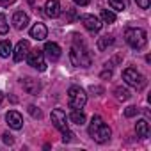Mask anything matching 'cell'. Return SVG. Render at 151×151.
Masks as SVG:
<instances>
[{
    "instance_id": "52a82bcc",
    "label": "cell",
    "mask_w": 151,
    "mask_h": 151,
    "mask_svg": "<svg viewBox=\"0 0 151 151\" xmlns=\"http://www.w3.org/2000/svg\"><path fill=\"white\" fill-rule=\"evenodd\" d=\"M27 62L29 66H32L37 71H45L46 69V62H45V52L43 50H29L27 53Z\"/></svg>"
},
{
    "instance_id": "5b68a950",
    "label": "cell",
    "mask_w": 151,
    "mask_h": 151,
    "mask_svg": "<svg viewBox=\"0 0 151 151\" xmlns=\"http://www.w3.org/2000/svg\"><path fill=\"white\" fill-rule=\"evenodd\" d=\"M124 39L133 50H142L147 43V34L144 29H126Z\"/></svg>"
},
{
    "instance_id": "4dcf8cb0",
    "label": "cell",
    "mask_w": 151,
    "mask_h": 151,
    "mask_svg": "<svg viewBox=\"0 0 151 151\" xmlns=\"http://www.w3.org/2000/svg\"><path fill=\"white\" fill-rule=\"evenodd\" d=\"M75 4H78V6H87L89 0H75Z\"/></svg>"
},
{
    "instance_id": "277c9868",
    "label": "cell",
    "mask_w": 151,
    "mask_h": 151,
    "mask_svg": "<svg viewBox=\"0 0 151 151\" xmlns=\"http://www.w3.org/2000/svg\"><path fill=\"white\" fill-rule=\"evenodd\" d=\"M87 103V94L84 93V89H80L78 86H71L68 89V105L73 110H82Z\"/></svg>"
},
{
    "instance_id": "d4e9b609",
    "label": "cell",
    "mask_w": 151,
    "mask_h": 151,
    "mask_svg": "<svg viewBox=\"0 0 151 151\" xmlns=\"http://www.w3.org/2000/svg\"><path fill=\"white\" fill-rule=\"evenodd\" d=\"M140 112V109H137V107H128L126 110H124V116L126 117H133V116H137Z\"/></svg>"
},
{
    "instance_id": "8fae6325",
    "label": "cell",
    "mask_w": 151,
    "mask_h": 151,
    "mask_svg": "<svg viewBox=\"0 0 151 151\" xmlns=\"http://www.w3.org/2000/svg\"><path fill=\"white\" fill-rule=\"evenodd\" d=\"M43 52H45V55H46L52 62H55V60L60 59V46H59L57 43H53V41H48V43L45 45Z\"/></svg>"
},
{
    "instance_id": "2e32d148",
    "label": "cell",
    "mask_w": 151,
    "mask_h": 151,
    "mask_svg": "<svg viewBox=\"0 0 151 151\" xmlns=\"http://www.w3.org/2000/svg\"><path fill=\"white\" fill-rule=\"evenodd\" d=\"M135 132H137V137L147 139L149 137V123L146 119H139L137 124H135Z\"/></svg>"
},
{
    "instance_id": "4fadbf2b",
    "label": "cell",
    "mask_w": 151,
    "mask_h": 151,
    "mask_svg": "<svg viewBox=\"0 0 151 151\" xmlns=\"http://www.w3.org/2000/svg\"><path fill=\"white\" fill-rule=\"evenodd\" d=\"M6 121H7V124H9L13 130H20V128L23 126V117H22V114L16 112V110H9V112L6 114Z\"/></svg>"
},
{
    "instance_id": "6da1fadb",
    "label": "cell",
    "mask_w": 151,
    "mask_h": 151,
    "mask_svg": "<svg viewBox=\"0 0 151 151\" xmlns=\"http://www.w3.org/2000/svg\"><path fill=\"white\" fill-rule=\"evenodd\" d=\"M73 45H71V52H69V59H71V64L77 66V68H89L91 62H93V57L86 46V43L80 39L82 36L75 34L73 36Z\"/></svg>"
},
{
    "instance_id": "7a4b0ae2",
    "label": "cell",
    "mask_w": 151,
    "mask_h": 151,
    "mask_svg": "<svg viewBox=\"0 0 151 151\" xmlns=\"http://www.w3.org/2000/svg\"><path fill=\"white\" fill-rule=\"evenodd\" d=\"M89 135L98 144H105V142H109V139L112 135V130H110V126L100 116H94L93 121H91V124H89Z\"/></svg>"
},
{
    "instance_id": "ac0fdd59",
    "label": "cell",
    "mask_w": 151,
    "mask_h": 151,
    "mask_svg": "<svg viewBox=\"0 0 151 151\" xmlns=\"http://www.w3.org/2000/svg\"><path fill=\"white\" fill-rule=\"evenodd\" d=\"M112 45H114V37H112V36H103V37L98 39V45H96V46H98L100 52H105V50H107L109 46H112Z\"/></svg>"
},
{
    "instance_id": "7c38bea8",
    "label": "cell",
    "mask_w": 151,
    "mask_h": 151,
    "mask_svg": "<svg viewBox=\"0 0 151 151\" xmlns=\"http://www.w3.org/2000/svg\"><path fill=\"white\" fill-rule=\"evenodd\" d=\"M29 50H30V43H29L27 39H22V41L16 45V50H14V53H13V59H14L16 62L23 60V59L27 57Z\"/></svg>"
},
{
    "instance_id": "e0dca14e",
    "label": "cell",
    "mask_w": 151,
    "mask_h": 151,
    "mask_svg": "<svg viewBox=\"0 0 151 151\" xmlns=\"http://www.w3.org/2000/svg\"><path fill=\"white\" fill-rule=\"evenodd\" d=\"M69 121L75 123V124H78V126H82V124L86 123V114H84L82 110H73L71 116H69Z\"/></svg>"
},
{
    "instance_id": "30bf717a",
    "label": "cell",
    "mask_w": 151,
    "mask_h": 151,
    "mask_svg": "<svg viewBox=\"0 0 151 151\" xmlns=\"http://www.w3.org/2000/svg\"><path fill=\"white\" fill-rule=\"evenodd\" d=\"M46 36H48V29H46L45 23L37 22V23L32 25V29H30V37H32V39H36V41H45Z\"/></svg>"
},
{
    "instance_id": "3957f363",
    "label": "cell",
    "mask_w": 151,
    "mask_h": 151,
    "mask_svg": "<svg viewBox=\"0 0 151 151\" xmlns=\"http://www.w3.org/2000/svg\"><path fill=\"white\" fill-rule=\"evenodd\" d=\"M52 123H53V126L62 133V140H64V142H71V140H73L75 133L69 130L68 117H66V112H64L62 109H55V110H52Z\"/></svg>"
},
{
    "instance_id": "f1b7e54d",
    "label": "cell",
    "mask_w": 151,
    "mask_h": 151,
    "mask_svg": "<svg viewBox=\"0 0 151 151\" xmlns=\"http://www.w3.org/2000/svg\"><path fill=\"white\" fill-rule=\"evenodd\" d=\"M91 93H96V94H101V93H103V89H101V87H98V86H91Z\"/></svg>"
},
{
    "instance_id": "7402d4cb",
    "label": "cell",
    "mask_w": 151,
    "mask_h": 151,
    "mask_svg": "<svg viewBox=\"0 0 151 151\" xmlns=\"http://www.w3.org/2000/svg\"><path fill=\"white\" fill-rule=\"evenodd\" d=\"M109 4H110L112 9H116V11H119V13H123V11L126 9L124 0H109Z\"/></svg>"
},
{
    "instance_id": "f546056e",
    "label": "cell",
    "mask_w": 151,
    "mask_h": 151,
    "mask_svg": "<svg viewBox=\"0 0 151 151\" xmlns=\"http://www.w3.org/2000/svg\"><path fill=\"white\" fill-rule=\"evenodd\" d=\"M73 18H75V9H69V11H68V20L71 22Z\"/></svg>"
},
{
    "instance_id": "d6a6232c",
    "label": "cell",
    "mask_w": 151,
    "mask_h": 151,
    "mask_svg": "<svg viewBox=\"0 0 151 151\" xmlns=\"http://www.w3.org/2000/svg\"><path fill=\"white\" fill-rule=\"evenodd\" d=\"M2 101H4V96H2V93H0V105H2Z\"/></svg>"
},
{
    "instance_id": "836d02e7",
    "label": "cell",
    "mask_w": 151,
    "mask_h": 151,
    "mask_svg": "<svg viewBox=\"0 0 151 151\" xmlns=\"http://www.w3.org/2000/svg\"><path fill=\"white\" fill-rule=\"evenodd\" d=\"M29 2H30V4H34V0H29Z\"/></svg>"
},
{
    "instance_id": "5bb4252c",
    "label": "cell",
    "mask_w": 151,
    "mask_h": 151,
    "mask_svg": "<svg viewBox=\"0 0 151 151\" xmlns=\"http://www.w3.org/2000/svg\"><path fill=\"white\" fill-rule=\"evenodd\" d=\"M13 25H14V29H18V30L27 29V25H29V14L23 13V11H16L14 16H13Z\"/></svg>"
},
{
    "instance_id": "ba28073f",
    "label": "cell",
    "mask_w": 151,
    "mask_h": 151,
    "mask_svg": "<svg viewBox=\"0 0 151 151\" xmlns=\"http://www.w3.org/2000/svg\"><path fill=\"white\" fill-rule=\"evenodd\" d=\"M80 22L84 23V27L91 32H100L101 30V22L100 18H96L94 14H82L80 16Z\"/></svg>"
},
{
    "instance_id": "83f0119b",
    "label": "cell",
    "mask_w": 151,
    "mask_h": 151,
    "mask_svg": "<svg viewBox=\"0 0 151 151\" xmlns=\"http://www.w3.org/2000/svg\"><path fill=\"white\" fill-rule=\"evenodd\" d=\"M135 4H137L140 9H147V7H149V0H135Z\"/></svg>"
},
{
    "instance_id": "9a60e30c",
    "label": "cell",
    "mask_w": 151,
    "mask_h": 151,
    "mask_svg": "<svg viewBox=\"0 0 151 151\" xmlns=\"http://www.w3.org/2000/svg\"><path fill=\"white\" fill-rule=\"evenodd\" d=\"M45 14L50 16V18H57L60 14V4H59V0H46Z\"/></svg>"
},
{
    "instance_id": "9c48e42d",
    "label": "cell",
    "mask_w": 151,
    "mask_h": 151,
    "mask_svg": "<svg viewBox=\"0 0 151 151\" xmlns=\"http://www.w3.org/2000/svg\"><path fill=\"white\" fill-rule=\"evenodd\" d=\"M22 86H23V91H25L27 94H32V96H37V93L41 91L39 80H36V78H32V77L23 78V80H22Z\"/></svg>"
},
{
    "instance_id": "cb8c5ba5",
    "label": "cell",
    "mask_w": 151,
    "mask_h": 151,
    "mask_svg": "<svg viewBox=\"0 0 151 151\" xmlns=\"http://www.w3.org/2000/svg\"><path fill=\"white\" fill-rule=\"evenodd\" d=\"M27 110H29V114H30L34 119H41V117H43V112H41L36 105H29V109H27Z\"/></svg>"
},
{
    "instance_id": "d6986e66",
    "label": "cell",
    "mask_w": 151,
    "mask_h": 151,
    "mask_svg": "<svg viewBox=\"0 0 151 151\" xmlns=\"http://www.w3.org/2000/svg\"><path fill=\"white\" fill-rule=\"evenodd\" d=\"M114 94H116V100H119V101H126V100H130V91L126 89V87H116L114 89Z\"/></svg>"
},
{
    "instance_id": "603a6c76",
    "label": "cell",
    "mask_w": 151,
    "mask_h": 151,
    "mask_svg": "<svg viewBox=\"0 0 151 151\" xmlns=\"http://www.w3.org/2000/svg\"><path fill=\"white\" fill-rule=\"evenodd\" d=\"M7 30H9V23H7V18H6V14H0V34H7Z\"/></svg>"
},
{
    "instance_id": "1f68e13d",
    "label": "cell",
    "mask_w": 151,
    "mask_h": 151,
    "mask_svg": "<svg viewBox=\"0 0 151 151\" xmlns=\"http://www.w3.org/2000/svg\"><path fill=\"white\" fill-rule=\"evenodd\" d=\"M13 2H14V0H2V4H4V6H7V4H13Z\"/></svg>"
},
{
    "instance_id": "8992f818",
    "label": "cell",
    "mask_w": 151,
    "mask_h": 151,
    "mask_svg": "<svg viewBox=\"0 0 151 151\" xmlns=\"http://www.w3.org/2000/svg\"><path fill=\"white\" fill-rule=\"evenodd\" d=\"M123 80H124L128 86L135 87V89H142V87L146 86L144 75H140L135 68H126V69L123 71Z\"/></svg>"
},
{
    "instance_id": "484cf974",
    "label": "cell",
    "mask_w": 151,
    "mask_h": 151,
    "mask_svg": "<svg viewBox=\"0 0 151 151\" xmlns=\"http://www.w3.org/2000/svg\"><path fill=\"white\" fill-rule=\"evenodd\" d=\"M112 77V66L107 62L105 64V69H103V73H101V78H110Z\"/></svg>"
},
{
    "instance_id": "ffe728a7",
    "label": "cell",
    "mask_w": 151,
    "mask_h": 151,
    "mask_svg": "<svg viewBox=\"0 0 151 151\" xmlns=\"http://www.w3.org/2000/svg\"><path fill=\"white\" fill-rule=\"evenodd\" d=\"M13 53V45H11V41H0V57H9Z\"/></svg>"
},
{
    "instance_id": "44dd1931",
    "label": "cell",
    "mask_w": 151,
    "mask_h": 151,
    "mask_svg": "<svg viewBox=\"0 0 151 151\" xmlns=\"http://www.w3.org/2000/svg\"><path fill=\"white\" fill-rule=\"evenodd\" d=\"M101 20L103 23H116V14L109 9H101Z\"/></svg>"
},
{
    "instance_id": "4316f807",
    "label": "cell",
    "mask_w": 151,
    "mask_h": 151,
    "mask_svg": "<svg viewBox=\"0 0 151 151\" xmlns=\"http://www.w3.org/2000/svg\"><path fill=\"white\" fill-rule=\"evenodd\" d=\"M2 139H4V142H6V144H7V146H11V144H13V142H14V139H13V135H11V133H9V132H6V133H4V135H2Z\"/></svg>"
}]
</instances>
